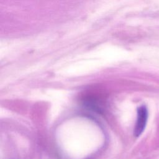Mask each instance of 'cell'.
<instances>
[{
  "label": "cell",
  "mask_w": 159,
  "mask_h": 159,
  "mask_svg": "<svg viewBox=\"0 0 159 159\" xmlns=\"http://www.w3.org/2000/svg\"><path fill=\"white\" fill-rule=\"evenodd\" d=\"M148 119V110L145 106H141L137 109V120L134 127V134L139 137L144 130Z\"/></svg>",
  "instance_id": "1"
}]
</instances>
